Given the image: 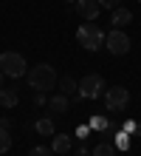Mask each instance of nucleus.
Returning <instances> with one entry per match:
<instances>
[{
  "label": "nucleus",
  "mask_w": 141,
  "mask_h": 156,
  "mask_svg": "<svg viewBox=\"0 0 141 156\" xmlns=\"http://www.w3.org/2000/svg\"><path fill=\"white\" fill-rule=\"evenodd\" d=\"M73 6H76V14L82 17V20H90V23L96 20V17H99V12H102L99 0H76Z\"/></svg>",
  "instance_id": "7"
},
{
  "label": "nucleus",
  "mask_w": 141,
  "mask_h": 156,
  "mask_svg": "<svg viewBox=\"0 0 141 156\" xmlns=\"http://www.w3.org/2000/svg\"><path fill=\"white\" fill-rule=\"evenodd\" d=\"M110 23H113V29H124V26L133 23V12H130V9H124V6H116V9H113Z\"/></svg>",
  "instance_id": "9"
},
{
  "label": "nucleus",
  "mask_w": 141,
  "mask_h": 156,
  "mask_svg": "<svg viewBox=\"0 0 141 156\" xmlns=\"http://www.w3.org/2000/svg\"><path fill=\"white\" fill-rule=\"evenodd\" d=\"M65 3H76V0H65Z\"/></svg>",
  "instance_id": "27"
},
{
  "label": "nucleus",
  "mask_w": 141,
  "mask_h": 156,
  "mask_svg": "<svg viewBox=\"0 0 141 156\" xmlns=\"http://www.w3.org/2000/svg\"><path fill=\"white\" fill-rule=\"evenodd\" d=\"M105 48L110 54H116V57H121V54L130 51V37L121 29H113L110 34H105Z\"/></svg>",
  "instance_id": "6"
},
{
  "label": "nucleus",
  "mask_w": 141,
  "mask_h": 156,
  "mask_svg": "<svg viewBox=\"0 0 141 156\" xmlns=\"http://www.w3.org/2000/svg\"><path fill=\"white\" fill-rule=\"evenodd\" d=\"M28 156H54V151H51V148H45V145H37V148L28 151Z\"/></svg>",
  "instance_id": "18"
},
{
  "label": "nucleus",
  "mask_w": 141,
  "mask_h": 156,
  "mask_svg": "<svg viewBox=\"0 0 141 156\" xmlns=\"http://www.w3.org/2000/svg\"><path fill=\"white\" fill-rule=\"evenodd\" d=\"M59 88H62V94H65V97H76V88H79V82L73 80L71 74H65V77L59 80Z\"/></svg>",
  "instance_id": "12"
},
{
  "label": "nucleus",
  "mask_w": 141,
  "mask_h": 156,
  "mask_svg": "<svg viewBox=\"0 0 141 156\" xmlns=\"http://www.w3.org/2000/svg\"><path fill=\"white\" fill-rule=\"evenodd\" d=\"M37 133H40V136H54L56 131H54V119H37Z\"/></svg>",
  "instance_id": "13"
},
{
  "label": "nucleus",
  "mask_w": 141,
  "mask_h": 156,
  "mask_svg": "<svg viewBox=\"0 0 141 156\" xmlns=\"http://www.w3.org/2000/svg\"><path fill=\"white\" fill-rule=\"evenodd\" d=\"M34 102H37V105L45 102V94H42V91H37V94H34Z\"/></svg>",
  "instance_id": "23"
},
{
  "label": "nucleus",
  "mask_w": 141,
  "mask_h": 156,
  "mask_svg": "<svg viewBox=\"0 0 141 156\" xmlns=\"http://www.w3.org/2000/svg\"><path fill=\"white\" fill-rule=\"evenodd\" d=\"M88 133H90V125H82L79 131H76V136H79V139H88Z\"/></svg>",
  "instance_id": "21"
},
{
  "label": "nucleus",
  "mask_w": 141,
  "mask_h": 156,
  "mask_svg": "<svg viewBox=\"0 0 141 156\" xmlns=\"http://www.w3.org/2000/svg\"><path fill=\"white\" fill-rule=\"evenodd\" d=\"M90 128H93V131H107V119L105 116H93L90 119Z\"/></svg>",
  "instance_id": "17"
},
{
  "label": "nucleus",
  "mask_w": 141,
  "mask_h": 156,
  "mask_svg": "<svg viewBox=\"0 0 141 156\" xmlns=\"http://www.w3.org/2000/svg\"><path fill=\"white\" fill-rule=\"evenodd\" d=\"M3 77H6V74H3V71H0V88H3Z\"/></svg>",
  "instance_id": "26"
},
{
  "label": "nucleus",
  "mask_w": 141,
  "mask_h": 156,
  "mask_svg": "<svg viewBox=\"0 0 141 156\" xmlns=\"http://www.w3.org/2000/svg\"><path fill=\"white\" fill-rule=\"evenodd\" d=\"M68 97H65V94H56V97H51L48 99V108H51V114H65V111H68Z\"/></svg>",
  "instance_id": "11"
},
{
  "label": "nucleus",
  "mask_w": 141,
  "mask_h": 156,
  "mask_svg": "<svg viewBox=\"0 0 141 156\" xmlns=\"http://www.w3.org/2000/svg\"><path fill=\"white\" fill-rule=\"evenodd\" d=\"M105 94V77L102 74H88L79 80V88H76V99H96Z\"/></svg>",
  "instance_id": "4"
},
{
  "label": "nucleus",
  "mask_w": 141,
  "mask_h": 156,
  "mask_svg": "<svg viewBox=\"0 0 141 156\" xmlns=\"http://www.w3.org/2000/svg\"><path fill=\"white\" fill-rule=\"evenodd\" d=\"M76 156H90V153H88V148H79V151H76Z\"/></svg>",
  "instance_id": "24"
},
{
  "label": "nucleus",
  "mask_w": 141,
  "mask_h": 156,
  "mask_svg": "<svg viewBox=\"0 0 141 156\" xmlns=\"http://www.w3.org/2000/svg\"><path fill=\"white\" fill-rule=\"evenodd\" d=\"M116 148H119V151H127V148H130V133H124V131L116 133Z\"/></svg>",
  "instance_id": "16"
},
{
  "label": "nucleus",
  "mask_w": 141,
  "mask_h": 156,
  "mask_svg": "<svg viewBox=\"0 0 141 156\" xmlns=\"http://www.w3.org/2000/svg\"><path fill=\"white\" fill-rule=\"evenodd\" d=\"M0 128H6V131H12V119H8V116H3V119H0Z\"/></svg>",
  "instance_id": "22"
},
{
  "label": "nucleus",
  "mask_w": 141,
  "mask_h": 156,
  "mask_svg": "<svg viewBox=\"0 0 141 156\" xmlns=\"http://www.w3.org/2000/svg\"><path fill=\"white\" fill-rule=\"evenodd\" d=\"M0 71H3L6 77H12V80H20L28 71L25 57L20 51H3V54H0Z\"/></svg>",
  "instance_id": "3"
},
{
  "label": "nucleus",
  "mask_w": 141,
  "mask_h": 156,
  "mask_svg": "<svg viewBox=\"0 0 141 156\" xmlns=\"http://www.w3.org/2000/svg\"><path fill=\"white\" fill-rule=\"evenodd\" d=\"M119 3H121V0H99V6H102V9H110V12H113Z\"/></svg>",
  "instance_id": "20"
},
{
  "label": "nucleus",
  "mask_w": 141,
  "mask_h": 156,
  "mask_svg": "<svg viewBox=\"0 0 141 156\" xmlns=\"http://www.w3.org/2000/svg\"><path fill=\"white\" fill-rule=\"evenodd\" d=\"M71 148H73V142H71L68 133H54V136H51V151H54L56 156H68Z\"/></svg>",
  "instance_id": "8"
},
{
  "label": "nucleus",
  "mask_w": 141,
  "mask_h": 156,
  "mask_svg": "<svg viewBox=\"0 0 141 156\" xmlns=\"http://www.w3.org/2000/svg\"><path fill=\"white\" fill-rule=\"evenodd\" d=\"M12 151V133L6 131V128H0V153Z\"/></svg>",
  "instance_id": "15"
},
{
  "label": "nucleus",
  "mask_w": 141,
  "mask_h": 156,
  "mask_svg": "<svg viewBox=\"0 0 141 156\" xmlns=\"http://www.w3.org/2000/svg\"><path fill=\"white\" fill-rule=\"evenodd\" d=\"M113 153H116V151H113V145H110V142H99L96 148H93L90 156H113Z\"/></svg>",
  "instance_id": "14"
},
{
  "label": "nucleus",
  "mask_w": 141,
  "mask_h": 156,
  "mask_svg": "<svg viewBox=\"0 0 141 156\" xmlns=\"http://www.w3.org/2000/svg\"><path fill=\"white\" fill-rule=\"evenodd\" d=\"M17 102H20L17 88H0V105H3V108H14Z\"/></svg>",
  "instance_id": "10"
},
{
  "label": "nucleus",
  "mask_w": 141,
  "mask_h": 156,
  "mask_svg": "<svg viewBox=\"0 0 141 156\" xmlns=\"http://www.w3.org/2000/svg\"><path fill=\"white\" fill-rule=\"evenodd\" d=\"M138 3H141V0H138Z\"/></svg>",
  "instance_id": "28"
},
{
  "label": "nucleus",
  "mask_w": 141,
  "mask_h": 156,
  "mask_svg": "<svg viewBox=\"0 0 141 156\" xmlns=\"http://www.w3.org/2000/svg\"><path fill=\"white\" fill-rule=\"evenodd\" d=\"M25 80H28V85H31L34 91H51L56 85V71L48 66V62H40V66H34V68H28L25 71Z\"/></svg>",
  "instance_id": "1"
},
{
  "label": "nucleus",
  "mask_w": 141,
  "mask_h": 156,
  "mask_svg": "<svg viewBox=\"0 0 141 156\" xmlns=\"http://www.w3.org/2000/svg\"><path fill=\"white\" fill-rule=\"evenodd\" d=\"M121 131H124V133H136V119H124Z\"/></svg>",
  "instance_id": "19"
},
{
  "label": "nucleus",
  "mask_w": 141,
  "mask_h": 156,
  "mask_svg": "<svg viewBox=\"0 0 141 156\" xmlns=\"http://www.w3.org/2000/svg\"><path fill=\"white\" fill-rule=\"evenodd\" d=\"M136 133L141 136V119H138V122H136Z\"/></svg>",
  "instance_id": "25"
},
{
  "label": "nucleus",
  "mask_w": 141,
  "mask_h": 156,
  "mask_svg": "<svg viewBox=\"0 0 141 156\" xmlns=\"http://www.w3.org/2000/svg\"><path fill=\"white\" fill-rule=\"evenodd\" d=\"M105 105H107V111H124L130 105V91L124 85L105 88Z\"/></svg>",
  "instance_id": "5"
},
{
  "label": "nucleus",
  "mask_w": 141,
  "mask_h": 156,
  "mask_svg": "<svg viewBox=\"0 0 141 156\" xmlns=\"http://www.w3.org/2000/svg\"><path fill=\"white\" fill-rule=\"evenodd\" d=\"M76 40H79L82 48H88V51H99L102 45H105V31H102L96 23L85 20L79 29H76Z\"/></svg>",
  "instance_id": "2"
}]
</instances>
